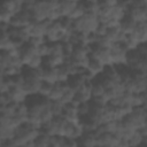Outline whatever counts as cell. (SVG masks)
I'll return each instance as SVG.
<instances>
[{"label": "cell", "mask_w": 147, "mask_h": 147, "mask_svg": "<svg viewBox=\"0 0 147 147\" xmlns=\"http://www.w3.org/2000/svg\"><path fill=\"white\" fill-rule=\"evenodd\" d=\"M64 84L65 83H55L52 86V90L49 92L48 95V100L49 101H59L63 94V88H64Z\"/></svg>", "instance_id": "obj_13"}, {"label": "cell", "mask_w": 147, "mask_h": 147, "mask_svg": "<svg viewBox=\"0 0 147 147\" xmlns=\"http://www.w3.org/2000/svg\"><path fill=\"white\" fill-rule=\"evenodd\" d=\"M107 32H108V26H107V24L99 22V24H98V26H96V29H95V31H94L93 33H94L96 37H103V36L107 34Z\"/></svg>", "instance_id": "obj_22"}, {"label": "cell", "mask_w": 147, "mask_h": 147, "mask_svg": "<svg viewBox=\"0 0 147 147\" xmlns=\"http://www.w3.org/2000/svg\"><path fill=\"white\" fill-rule=\"evenodd\" d=\"M57 2L46 1V0H37L32 9L30 10L32 16V22H42L49 18L52 11L56 7Z\"/></svg>", "instance_id": "obj_3"}, {"label": "cell", "mask_w": 147, "mask_h": 147, "mask_svg": "<svg viewBox=\"0 0 147 147\" xmlns=\"http://www.w3.org/2000/svg\"><path fill=\"white\" fill-rule=\"evenodd\" d=\"M84 14H86L85 5H84V2H83V1H80V2H78V3L76 5V7H75V8H74V10L71 11V14L68 16V18H69V20H71V21H75V20H77V18L82 17Z\"/></svg>", "instance_id": "obj_15"}, {"label": "cell", "mask_w": 147, "mask_h": 147, "mask_svg": "<svg viewBox=\"0 0 147 147\" xmlns=\"http://www.w3.org/2000/svg\"><path fill=\"white\" fill-rule=\"evenodd\" d=\"M76 2H70V1H65V0H61L57 2V9L59 13L61 15V18L63 17H68L71 11L74 10V8L76 7Z\"/></svg>", "instance_id": "obj_12"}, {"label": "cell", "mask_w": 147, "mask_h": 147, "mask_svg": "<svg viewBox=\"0 0 147 147\" xmlns=\"http://www.w3.org/2000/svg\"><path fill=\"white\" fill-rule=\"evenodd\" d=\"M1 145H3V142H2V140L0 139V146H1Z\"/></svg>", "instance_id": "obj_25"}, {"label": "cell", "mask_w": 147, "mask_h": 147, "mask_svg": "<svg viewBox=\"0 0 147 147\" xmlns=\"http://www.w3.org/2000/svg\"><path fill=\"white\" fill-rule=\"evenodd\" d=\"M126 16L133 20L134 22H146L147 20V9L146 6H132L126 10Z\"/></svg>", "instance_id": "obj_7"}, {"label": "cell", "mask_w": 147, "mask_h": 147, "mask_svg": "<svg viewBox=\"0 0 147 147\" xmlns=\"http://www.w3.org/2000/svg\"><path fill=\"white\" fill-rule=\"evenodd\" d=\"M49 107H51V110H52L54 117L55 116H62L64 105H62L60 101H49Z\"/></svg>", "instance_id": "obj_19"}, {"label": "cell", "mask_w": 147, "mask_h": 147, "mask_svg": "<svg viewBox=\"0 0 147 147\" xmlns=\"http://www.w3.org/2000/svg\"><path fill=\"white\" fill-rule=\"evenodd\" d=\"M121 0H99L100 6H105V7H115L117 5H119Z\"/></svg>", "instance_id": "obj_23"}, {"label": "cell", "mask_w": 147, "mask_h": 147, "mask_svg": "<svg viewBox=\"0 0 147 147\" xmlns=\"http://www.w3.org/2000/svg\"><path fill=\"white\" fill-rule=\"evenodd\" d=\"M32 23V16H31V13L29 10H24L22 9L21 11L16 13L13 17H11V21L9 23L10 26H14V28H23V26H28Z\"/></svg>", "instance_id": "obj_5"}, {"label": "cell", "mask_w": 147, "mask_h": 147, "mask_svg": "<svg viewBox=\"0 0 147 147\" xmlns=\"http://www.w3.org/2000/svg\"><path fill=\"white\" fill-rule=\"evenodd\" d=\"M96 141H98L96 146H106V147L119 146V140L113 133H100L98 134Z\"/></svg>", "instance_id": "obj_8"}, {"label": "cell", "mask_w": 147, "mask_h": 147, "mask_svg": "<svg viewBox=\"0 0 147 147\" xmlns=\"http://www.w3.org/2000/svg\"><path fill=\"white\" fill-rule=\"evenodd\" d=\"M99 24L96 15L86 13L82 17L72 21V31L80 33H93Z\"/></svg>", "instance_id": "obj_2"}, {"label": "cell", "mask_w": 147, "mask_h": 147, "mask_svg": "<svg viewBox=\"0 0 147 147\" xmlns=\"http://www.w3.org/2000/svg\"><path fill=\"white\" fill-rule=\"evenodd\" d=\"M110 54L114 67H126L127 63V51L121 42H114L110 47Z\"/></svg>", "instance_id": "obj_4"}, {"label": "cell", "mask_w": 147, "mask_h": 147, "mask_svg": "<svg viewBox=\"0 0 147 147\" xmlns=\"http://www.w3.org/2000/svg\"><path fill=\"white\" fill-rule=\"evenodd\" d=\"M122 127L129 131H137L146 125V107H134L130 114L121 119Z\"/></svg>", "instance_id": "obj_1"}, {"label": "cell", "mask_w": 147, "mask_h": 147, "mask_svg": "<svg viewBox=\"0 0 147 147\" xmlns=\"http://www.w3.org/2000/svg\"><path fill=\"white\" fill-rule=\"evenodd\" d=\"M129 34H131L133 38H136L139 44H145L147 40V24H146V22L137 23L133 31Z\"/></svg>", "instance_id": "obj_9"}, {"label": "cell", "mask_w": 147, "mask_h": 147, "mask_svg": "<svg viewBox=\"0 0 147 147\" xmlns=\"http://www.w3.org/2000/svg\"><path fill=\"white\" fill-rule=\"evenodd\" d=\"M62 117L65 121L70 122V123H79L80 122V116H79V113H78V106L74 102L64 105Z\"/></svg>", "instance_id": "obj_6"}, {"label": "cell", "mask_w": 147, "mask_h": 147, "mask_svg": "<svg viewBox=\"0 0 147 147\" xmlns=\"http://www.w3.org/2000/svg\"><path fill=\"white\" fill-rule=\"evenodd\" d=\"M96 139H98V134L95 133V131L84 132L83 136L78 139V145L79 146H87V147L96 146V142H98Z\"/></svg>", "instance_id": "obj_11"}, {"label": "cell", "mask_w": 147, "mask_h": 147, "mask_svg": "<svg viewBox=\"0 0 147 147\" xmlns=\"http://www.w3.org/2000/svg\"><path fill=\"white\" fill-rule=\"evenodd\" d=\"M14 137H15V130L14 129L0 125V139L2 140V142H6V141L13 139Z\"/></svg>", "instance_id": "obj_18"}, {"label": "cell", "mask_w": 147, "mask_h": 147, "mask_svg": "<svg viewBox=\"0 0 147 147\" xmlns=\"http://www.w3.org/2000/svg\"><path fill=\"white\" fill-rule=\"evenodd\" d=\"M65 138L62 136H51L49 146L52 147H64Z\"/></svg>", "instance_id": "obj_20"}, {"label": "cell", "mask_w": 147, "mask_h": 147, "mask_svg": "<svg viewBox=\"0 0 147 147\" xmlns=\"http://www.w3.org/2000/svg\"><path fill=\"white\" fill-rule=\"evenodd\" d=\"M136 25H137V22H134L133 20H131V18L127 17L126 15H125V17L121 21V29H122L123 32L126 33V34L131 33V32L133 31V29L136 28Z\"/></svg>", "instance_id": "obj_16"}, {"label": "cell", "mask_w": 147, "mask_h": 147, "mask_svg": "<svg viewBox=\"0 0 147 147\" xmlns=\"http://www.w3.org/2000/svg\"><path fill=\"white\" fill-rule=\"evenodd\" d=\"M41 78H42V82H46V83H49V84L59 83V71H57V68H49V67L42 65Z\"/></svg>", "instance_id": "obj_10"}, {"label": "cell", "mask_w": 147, "mask_h": 147, "mask_svg": "<svg viewBox=\"0 0 147 147\" xmlns=\"http://www.w3.org/2000/svg\"><path fill=\"white\" fill-rule=\"evenodd\" d=\"M74 98H75V91L65 83L64 88H63V94H62V96L59 101L62 105H68V103H71L74 101Z\"/></svg>", "instance_id": "obj_14"}, {"label": "cell", "mask_w": 147, "mask_h": 147, "mask_svg": "<svg viewBox=\"0 0 147 147\" xmlns=\"http://www.w3.org/2000/svg\"><path fill=\"white\" fill-rule=\"evenodd\" d=\"M65 1H70V2H76V3H78V2H80V1H83V0H65Z\"/></svg>", "instance_id": "obj_24"}, {"label": "cell", "mask_w": 147, "mask_h": 147, "mask_svg": "<svg viewBox=\"0 0 147 147\" xmlns=\"http://www.w3.org/2000/svg\"><path fill=\"white\" fill-rule=\"evenodd\" d=\"M49 141H51V136L40 132L37 138L33 140L34 147H49Z\"/></svg>", "instance_id": "obj_17"}, {"label": "cell", "mask_w": 147, "mask_h": 147, "mask_svg": "<svg viewBox=\"0 0 147 147\" xmlns=\"http://www.w3.org/2000/svg\"><path fill=\"white\" fill-rule=\"evenodd\" d=\"M52 86H53V84H49V83L42 82V84H41V87H40V90H39L38 95H39V96H41V98L47 99V98H48V95H49V92H51V90H52Z\"/></svg>", "instance_id": "obj_21"}]
</instances>
